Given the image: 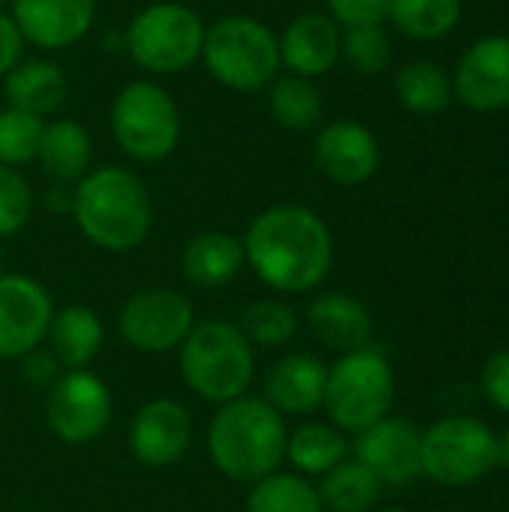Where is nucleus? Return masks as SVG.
I'll return each instance as SVG.
<instances>
[{"label": "nucleus", "mask_w": 509, "mask_h": 512, "mask_svg": "<svg viewBox=\"0 0 509 512\" xmlns=\"http://www.w3.org/2000/svg\"><path fill=\"white\" fill-rule=\"evenodd\" d=\"M480 381H483L486 399H489L495 408H501V411H507L509 414V348L498 351L495 357L486 360L483 378H480Z\"/></svg>", "instance_id": "nucleus-36"}, {"label": "nucleus", "mask_w": 509, "mask_h": 512, "mask_svg": "<svg viewBox=\"0 0 509 512\" xmlns=\"http://www.w3.org/2000/svg\"><path fill=\"white\" fill-rule=\"evenodd\" d=\"M12 21L36 48L60 51L84 39L96 18V0H12Z\"/></svg>", "instance_id": "nucleus-16"}, {"label": "nucleus", "mask_w": 509, "mask_h": 512, "mask_svg": "<svg viewBox=\"0 0 509 512\" xmlns=\"http://www.w3.org/2000/svg\"><path fill=\"white\" fill-rule=\"evenodd\" d=\"M327 366L312 354L282 357L264 384V399L279 414H312L324 405Z\"/></svg>", "instance_id": "nucleus-19"}, {"label": "nucleus", "mask_w": 509, "mask_h": 512, "mask_svg": "<svg viewBox=\"0 0 509 512\" xmlns=\"http://www.w3.org/2000/svg\"><path fill=\"white\" fill-rule=\"evenodd\" d=\"M381 512H408V510H381Z\"/></svg>", "instance_id": "nucleus-41"}, {"label": "nucleus", "mask_w": 509, "mask_h": 512, "mask_svg": "<svg viewBox=\"0 0 509 512\" xmlns=\"http://www.w3.org/2000/svg\"><path fill=\"white\" fill-rule=\"evenodd\" d=\"M354 453L381 486H408L423 474V435L399 417H384L363 429Z\"/></svg>", "instance_id": "nucleus-13"}, {"label": "nucleus", "mask_w": 509, "mask_h": 512, "mask_svg": "<svg viewBox=\"0 0 509 512\" xmlns=\"http://www.w3.org/2000/svg\"><path fill=\"white\" fill-rule=\"evenodd\" d=\"M396 96L414 114H438L453 99V84L447 72L432 60H417L399 69L396 75Z\"/></svg>", "instance_id": "nucleus-27"}, {"label": "nucleus", "mask_w": 509, "mask_h": 512, "mask_svg": "<svg viewBox=\"0 0 509 512\" xmlns=\"http://www.w3.org/2000/svg\"><path fill=\"white\" fill-rule=\"evenodd\" d=\"M387 15L414 39H438L459 24L462 0H390Z\"/></svg>", "instance_id": "nucleus-28"}, {"label": "nucleus", "mask_w": 509, "mask_h": 512, "mask_svg": "<svg viewBox=\"0 0 509 512\" xmlns=\"http://www.w3.org/2000/svg\"><path fill=\"white\" fill-rule=\"evenodd\" d=\"M24 363H21V378L24 381H30V384H36V387H51L54 381H57V360L51 357V354H45V351H30V354H24L21 357Z\"/></svg>", "instance_id": "nucleus-37"}, {"label": "nucleus", "mask_w": 509, "mask_h": 512, "mask_svg": "<svg viewBox=\"0 0 509 512\" xmlns=\"http://www.w3.org/2000/svg\"><path fill=\"white\" fill-rule=\"evenodd\" d=\"M0 3H3V0H0Z\"/></svg>", "instance_id": "nucleus-43"}, {"label": "nucleus", "mask_w": 509, "mask_h": 512, "mask_svg": "<svg viewBox=\"0 0 509 512\" xmlns=\"http://www.w3.org/2000/svg\"><path fill=\"white\" fill-rule=\"evenodd\" d=\"M33 210L30 183L9 165H0V237L21 231Z\"/></svg>", "instance_id": "nucleus-34"}, {"label": "nucleus", "mask_w": 509, "mask_h": 512, "mask_svg": "<svg viewBox=\"0 0 509 512\" xmlns=\"http://www.w3.org/2000/svg\"><path fill=\"white\" fill-rule=\"evenodd\" d=\"M0 270H3V252H0ZM3 276V273H0Z\"/></svg>", "instance_id": "nucleus-40"}, {"label": "nucleus", "mask_w": 509, "mask_h": 512, "mask_svg": "<svg viewBox=\"0 0 509 512\" xmlns=\"http://www.w3.org/2000/svg\"><path fill=\"white\" fill-rule=\"evenodd\" d=\"M240 330L246 339H252L264 348H282L297 333V315L282 300H258V303L246 306Z\"/></svg>", "instance_id": "nucleus-31"}, {"label": "nucleus", "mask_w": 509, "mask_h": 512, "mask_svg": "<svg viewBox=\"0 0 509 512\" xmlns=\"http://www.w3.org/2000/svg\"><path fill=\"white\" fill-rule=\"evenodd\" d=\"M201 57L219 84L237 93H255L276 78L279 39L252 15H225L204 27Z\"/></svg>", "instance_id": "nucleus-5"}, {"label": "nucleus", "mask_w": 509, "mask_h": 512, "mask_svg": "<svg viewBox=\"0 0 509 512\" xmlns=\"http://www.w3.org/2000/svg\"><path fill=\"white\" fill-rule=\"evenodd\" d=\"M111 132L126 156L138 162H159L171 156L180 141L177 102L156 81H132L114 96Z\"/></svg>", "instance_id": "nucleus-8"}, {"label": "nucleus", "mask_w": 509, "mask_h": 512, "mask_svg": "<svg viewBox=\"0 0 509 512\" xmlns=\"http://www.w3.org/2000/svg\"><path fill=\"white\" fill-rule=\"evenodd\" d=\"M318 498L330 512H369L381 498V483L357 459H345L324 474Z\"/></svg>", "instance_id": "nucleus-25"}, {"label": "nucleus", "mask_w": 509, "mask_h": 512, "mask_svg": "<svg viewBox=\"0 0 509 512\" xmlns=\"http://www.w3.org/2000/svg\"><path fill=\"white\" fill-rule=\"evenodd\" d=\"M42 129L45 123L36 114L18 111V108L0 111V165L15 168V165L36 159Z\"/></svg>", "instance_id": "nucleus-32"}, {"label": "nucleus", "mask_w": 509, "mask_h": 512, "mask_svg": "<svg viewBox=\"0 0 509 512\" xmlns=\"http://www.w3.org/2000/svg\"><path fill=\"white\" fill-rule=\"evenodd\" d=\"M204 21L183 3H150L126 27V51L153 75H174L201 57Z\"/></svg>", "instance_id": "nucleus-7"}, {"label": "nucleus", "mask_w": 509, "mask_h": 512, "mask_svg": "<svg viewBox=\"0 0 509 512\" xmlns=\"http://www.w3.org/2000/svg\"><path fill=\"white\" fill-rule=\"evenodd\" d=\"M54 309L48 291L18 273L0 276V357L21 360L48 336Z\"/></svg>", "instance_id": "nucleus-12"}, {"label": "nucleus", "mask_w": 509, "mask_h": 512, "mask_svg": "<svg viewBox=\"0 0 509 512\" xmlns=\"http://www.w3.org/2000/svg\"><path fill=\"white\" fill-rule=\"evenodd\" d=\"M285 447V420L267 399H231L219 405L207 429V453L234 483H258L276 474L285 459Z\"/></svg>", "instance_id": "nucleus-2"}, {"label": "nucleus", "mask_w": 509, "mask_h": 512, "mask_svg": "<svg viewBox=\"0 0 509 512\" xmlns=\"http://www.w3.org/2000/svg\"><path fill=\"white\" fill-rule=\"evenodd\" d=\"M285 456L300 474H327L339 462L348 459V441L336 426L327 423H303L285 447Z\"/></svg>", "instance_id": "nucleus-26"}, {"label": "nucleus", "mask_w": 509, "mask_h": 512, "mask_svg": "<svg viewBox=\"0 0 509 512\" xmlns=\"http://www.w3.org/2000/svg\"><path fill=\"white\" fill-rule=\"evenodd\" d=\"M183 381L213 405L246 396L255 372V357L249 339L240 327L228 321H201L189 330L180 345Z\"/></svg>", "instance_id": "nucleus-4"}, {"label": "nucleus", "mask_w": 509, "mask_h": 512, "mask_svg": "<svg viewBox=\"0 0 509 512\" xmlns=\"http://www.w3.org/2000/svg\"><path fill=\"white\" fill-rule=\"evenodd\" d=\"M51 357L66 369H84L102 348V324L87 306H69L51 318L48 336Z\"/></svg>", "instance_id": "nucleus-24"}, {"label": "nucleus", "mask_w": 509, "mask_h": 512, "mask_svg": "<svg viewBox=\"0 0 509 512\" xmlns=\"http://www.w3.org/2000/svg\"><path fill=\"white\" fill-rule=\"evenodd\" d=\"M498 465V438L483 420L444 417L423 435V474L441 486H471Z\"/></svg>", "instance_id": "nucleus-9"}, {"label": "nucleus", "mask_w": 509, "mask_h": 512, "mask_svg": "<svg viewBox=\"0 0 509 512\" xmlns=\"http://www.w3.org/2000/svg\"><path fill=\"white\" fill-rule=\"evenodd\" d=\"M270 111H273L279 126L303 132V129H312L321 120L324 102H321L318 87L309 78L288 75V78H279L270 87Z\"/></svg>", "instance_id": "nucleus-30"}, {"label": "nucleus", "mask_w": 509, "mask_h": 512, "mask_svg": "<svg viewBox=\"0 0 509 512\" xmlns=\"http://www.w3.org/2000/svg\"><path fill=\"white\" fill-rule=\"evenodd\" d=\"M0 111H3V108H0Z\"/></svg>", "instance_id": "nucleus-42"}, {"label": "nucleus", "mask_w": 509, "mask_h": 512, "mask_svg": "<svg viewBox=\"0 0 509 512\" xmlns=\"http://www.w3.org/2000/svg\"><path fill=\"white\" fill-rule=\"evenodd\" d=\"M498 456H501V462L504 465H509V429L498 438Z\"/></svg>", "instance_id": "nucleus-39"}, {"label": "nucleus", "mask_w": 509, "mask_h": 512, "mask_svg": "<svg viewBox=\"0 0 509 512\" xmlns=\"http://www.w3.org/2000/svg\"><path fill=\"white\" fill-rule=\"evenodd\" d=\"M9 108L45 117L66 99V75L51 60H18L6 75Z\"/></svg>", "instance_id": "nucleus-22"}, {"label": "nucleus", "mask_w": 509, "mask_h": 512, "mask_svg": "<svg viewBox=\"0 0 509 512\" xmlns=\"http://www.w3.org/2000/svg\"><path fill=\"white\" fill-rule=\"evenodd\" d=\"M192 327V303L171 288L135 291L120 309V333L141 354H165L180 348Z\"/></svg>", "instance_id": "nucleus-10"}, {"label": "nucleus", "mask_w": 509, "mask_h": 512, "mask_svg": "<svg viewBox=\"0 0 509 512\" xmlns=\"http://www.w3.org/2000/svg\"><path fill=\"white\" fill-rule=\"evenodd\" d=\"M249 512H321L318 489H312L303 477L297 474H270L258 483H252Z\"/></svg>", "instance_id": "nucleus-29"}, {"label": "nucleus", "mask_w": 509, "mask_h": 512, "mask_svg": "<svg viewBox=\"0 0 509 512\" xmlns=\"http://www.w3.org/2000/svg\"><path fill=\"white\" fill-rule=\"evenodd\" d=\"M243 255L255 276L282 294L321 285L333 267V237L318 213L300 204H276L258 213L246 231Z\"/></svg>", "instance_id": "nucleus-1"}, {"label": "nucleus", "mask_w": 509, "mask_h": 512, "mask_svg": "<svg viewBox=\"0 0 509 512\" xmlns=\"http://www.w3.org/2000/svg\"><path fill=\"white\" fill-rule=\"evenodd\" d=\"M315 162L330 180L342 186H360L378 171L381 147H378V138L363 123L336 120L318 132Z\"/></svg>", "instance_id": "nucleus-17"}, {"label": "nucleus", "mask_w": 509, "mask_h": 512, "mask_svg": "<svg viewBox=\"0 0 509 512\" xmlns=\"http://www.w3.org/2000/svg\"><path fill=\"white\" fill-rule=\"evenodd\" d=\"M453 93L474 111L509 108V36H483L465 51Z\"/></svg>", "instance_id": "nucleus-14"}, {"label": "nucleus", "mask_w": 509, "mask_h": 512, "mask_svg": "<svg viewBox=\"0 0 509 512\" xmlns=\"http://www.w3.org/2000/svg\"><path fill=\"white\" fill-rule=\"evenodd\" d=\"M45 420L60 441L90 444L111 423V393L96 375L69 369L48 390Z\"/></svg>", "instance_id": "nucleus-11"}, {"label": "nucleus", "mask_w": 509, "mask_h": 512, "mask_svg": "<svg viewBox=\"0 0 509 512\" xmlns=\"http://www.w3.org/2000/svg\"><path fill=\"white\" fill-rule=\"evenodd\" d=\"M330 18L345 27L381 24L390 12V0H327Z\"/></svg>", "instance_id": "nucleus-35"}, {"label": "nucleus", "mask_w": 509, "mask_h": 512, "mask_svg": "<svg viewBox=\"0 0 509 512\" xmlns=\"http://www.w3.org/2000/svg\"><path fill=\"white\" fill-rule=\"evenodd\" d=\"M243 243L225 231H201L183 246V273L192 285L222 288L243 267Z\"/></svg>", "instance_id": "nucleus-21"}, {"label": "nucleus", "mask_w": 509, "mask_h": 512, "mask_svg": "<svg viewBox=\"0 0 509 512\" xmlns=\"http://www.w3.org/2000/svg\"><path fill=\"white\" fill-rule=\"evenodd\" d=\"M342 51L351 60V66L363 75H375V72L387 69V63L393 57L390 36L381 24L348 27V33L342 36Z\"/></svg>", "instance_id": "nucleus-33"}, {"label": "nucleus", "mask_w": 509, "mask_h": 512, "mask_svg": "<svg viewBox=\"0 0 509 512\" xmlns=\"http://www.w3.org/2000/svg\"><path fill=\"white\" fill-rule=\"evenodd\" d=\"M36 159H39L42 171L60 183L81 180L90 168V159H93V144H90L87 129L81 123H72V120L45 123Z\"/></svg>", "instance_id": "nucleus-23"}, {"label": "nucleus", "mask_w": 509, "mask_h": 512, "mask_svg": "<svg viewBox=\"0 0 509 512\" xmlns=\"http://www.w3.org/2000/svg\"><path fill=\"white\" fill-rule=\"evenodd\" d=\"M309 327L321 345L339 354L363 351L372 342V315L351 294H324L309 306Z\"/></svg>", "instance_id": "nucleus-20"}, {"label": "nucleus", "mask_w": 509, "mask_h": 512, "mask_svg": "<svg viewBox=\"0 0 509 512\" xmlns=\"http://www.w3.org/2000/svg\"><path fill=\"white\" fill-rule=\"evenodd\" d=\"M393 399V369L375 348L342 354V360L327 369L324 408L339 432L360 435L363 429L390 417Z\"/></svg>", "instance_id": "nucleus-6"}, {"label": "nucleus", "mask_w": 509, "mask_h": 512, "mask_svg": "<svg viewBox=\"0 0 509 512\" xmlns=\"http://www.w3.org/2000/svg\"><path fill=\"white\" fill-rule=\"evenodd\" d=\"M21 45H24V36L15 27L12 15L0 12V78H6L9 69L21 60Z\"/></svg>", "instance_id": "nucleus-38"}, {"label": "nucleus", "mask_w": 509, "mask_h": 512, "mask_svg": "<svg viewBox=\"0 0 509 512\" xmlns=\"http://www.w3.org/2000/svg\"><path fill=\"white\" fill-rule=\"evenodd\" d=\"M192 441V420L189 411L174 399H153L147 402L129 429L132 456L147 468H168L180 462Z\"/></svg>", "instance_id": "nucleus-15"}, {"label": "nucleus", "mask_w": 509, "mask_h": 512, "mask_svg": "<svg viewBox=\"0 0 509 512\" xmlns=\"http://www.w3.org/2000/svg\"><path fill=\"white\" fill-rule=\"evenodd\" d=\"M342 36L339 24L321 12L297 15L279 36V63L291 69L297 78H318L330 72L339 60Z\"/></svg>", "instance_id": "nucleus-18"}, {"label": "nucleus", "mask_w": 509, "mask_h": 512, "mask_svg": "<svg viewBox=\"0 0 509 512\" xmlns=\"http://www.w3.org/2000/svg\"><path fill=\"white\" fill-rule=\"evenodd\" d=\"M81 234L108 252L135 249L153 225V204L144 183L126 168H96L81 177L72 195Z\"/></svg>", "instance_id": "nucleus-3"}]
</instances>
